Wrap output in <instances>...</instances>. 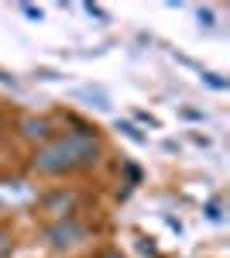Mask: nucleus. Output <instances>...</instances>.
<instances>
[{
	"label": "nucleus",
	"instance_id": "obj_14",
	"mask_svg": "<svg viewBox=\"0 0 230 258\" xmlns=\"http://www.w3.org/2000/svg\"><path fill=\"white\" fill-rule=\"evenodd\" d=\"M137 120H144V124H151V127H158V120H155V117H148L144 110H137Z\"/></svg>",
	"mask_w": 230,
	"mask_h": 258
},
{
	"label": "nucleus",
	"instance_id": "obj_7",
	"mask_svg": "<svg viewBox=\"0 0 230 258\" xmlns=\"http://www.w3.org/2000/svg\"><path fill=\"white\" fill-rule=\"evenodd\" d=\"M117 131H124V135H127L131 141H137V145H144V141H148V135H144V131H137L131 120H117Z\"/></svg>",
	"mask_w": 230,
	"mask_h": 258
},
{
	"label": "nucleus",
	"instance_id": "obj_10",
	"mask_svg": "<svg viewBox=\"0 0 230 258\" xmlns=\"http://www.w3.org/2000/svg\"><path fill=\"white\" fill-rule=\"evenodd\" d=\"M21 14L31 18V21H41V11H38V7H31V4H21Z\"/></svg>",
	"mask_w": 230,
	"mask_h": 258
},
{
	"label": "nucleus",
	"instance_id": "obj_11",
	"mask_svg": "<svg viewBox=\"0 0 230 258\" xmlns=\"http://www.w3.org/2000/svg\"><path fill=\"white\" fill-rule=\"evenodd\" d=\"M86 14H90V18H100V21H107V14H103V11H100L96 4H86Z\"/></svg>",
	"mask_w": 230,
	"mask_h": 258
},
{
	"label": "nucleus",
	"instance_id": "obj_6",
	"mask_svg": "<svg viewBox=\"0 0 230 258\" xmlns=\"http://www.w3.org/2000/svg\"><path fill=\"white\" fill-rule=\"evenodd\" d=\"M76 97H83V100H93V107H100V110H107V107H110L107 93H100V90H90V86H86V90H79Z\"/></svg>",
	"mask_w": 230,
	"mask_h": 258
},
{
	"label": "nucleus",
	"instance_id": "obj_13",
	"mask_svg": "<svg viewBox=\"0 0 230 258\" xmlns=\"http://www.w3.org/2000/svg\"><path fill=\"white\" fill-rule=\"evenodd\" d=\"M199 24H206V28H210V24H213V11H199Z\"/></svg>",
	"mask_w": 230,
	"mask_h": 258
},
{
	"label": "nucleus",
	"instance_id": "obj_8",
	"mask_svg": "<svg viewBox=\"0 0 230 258\" xmlns=\"http://www.w3.org/2000/svg\"><path fill=\"white\" fill-rule=\"evenodd\" d=\"M203 214H206V220H213V224H223V200H210V203L203 207Z\"/></svg>",
	"mask_w": 230,
	"mask_h": 258
},
{
	"label": "nucleus",
	"instance_id": "obj_1",
	"mask_svg": "<svg viewBox=\"0 0 230 258\" xmlns=\"http://www.w3.org/2000/svg\"><path fill=\"white\" fill-rule=\"evenodd\" d=\"M100 159H103V138L96 135V127L93 131L79 127L38 145L31 155V169L41 176H72L83 169H93Z\"/></svg>",
	"mask_w": 230,
	"mask_h": 258
},
{
	"label": "nucleus",
	"instance_id": "obj_4",
	"mask_svg": "<svg viewBox=\"0 0 230 258\" xmlns=\"http://www.w3.org/2000/svg\"><path fill=\"white\" fill-rule=\"evenodd\" d=\"M28 200H35V186L28 179H0V207H21Z\"/></svg>",
	"mask_w": 230,
	"mask_h": 258
},
{
	"label": "nucleus",
	"instance_id": "obj_2",
	"mask_svg": "<svg viewBox=\"0 0 230 258\" xmlns=\"http://www.w3.org/2000/svg\"><path fill=\"white\" fill-rule=\"evenodd\" d=\"M45 241H48L55 251H72L76 244L86 241V227H83L76 217L55 220V224H48V227H45Z\"/></svg>",
	"mask_w": 230,
	"mask_h": 258
},
{
	"label": "nucleus",
	"instance_id": "obj_15",
	"mask_svg": "<svg viewBox=\"0 0 230 258\" xmlns=\"http://www.w3.org/2000/svg\"><path fill=\"white\" fill-rule=\"evenodd\" d=\"M100 258H124V255H120V251H114V248H110V251H103V255H100Z\"/></svg>",
	"mask_w": 230,
	"mask_h": 258
},
{
	"label": "nucleus",
	"instance_id": "obj_12",
	"mask_svg": "<svg viewBox=\"0 0 230 258\" xmlns=\"http://www.w3.org/2000/svg\"><path fill=\"white\" fill-rule=\"evenodd\" d=\"M11 255V241H7V234H0V258Z\"/></svg>",
	"mask_w": 230,
	"mask_h": 258
},
{
	"label": "nucleus",
	"instance_id": "obj_9",
	"mask_svg": "<svg viewBox=\"0 0 230 258\" xmlns=\"http://www.w3.org/2000/svg\"><path fill=\"white\" fill-rule=\"evenodd\" d=\"M137 251H141V255H148V258H158V248H155L151 238H137Z\"/></svg>",
	"mask_w": 230,
	"mask_h": 258
},
{
	"label": "nucleus",
	"instance_id": "obj_5",
	"mask_svg": "<svg viewBox=\"0 0 230 258\" xmlns=\"http://www.w3.org/2000/svg\"><path fill=\"white\" fill-rule=\"evenodd\" d=\"M18 135L28 138V141H41V145H45V141L52 138V120L48 117H21Z\"/></svg>",
	"mask_w": 230,
	"mask_h": 258
},
{
	"label": "nucleus",
	"instance_id": "obj_3",
	"mask_svg": "<svg viewBox=\"0 0 230 258\" xmlns=\"http://www.w3.org/2000/svg\"><path fill=\"white\" fill-rule=\"evenodd\" d=\"M76 203H79L76 189H55V193L41 197V210H45L52 220H69L72 214H76Z\"/></svg>",
	"mask_w": 230,
	"mask_h": 258
}]
</instances>
